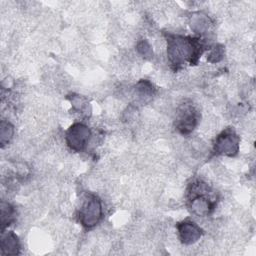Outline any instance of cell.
<instances>
[{
  "instance_id": "cell-8",
  "label": "cell",
  "mask_w": 256,
  "mask_h": 256,
  "mask_svg": "<svg viewBox=\"0 0 256 256\" xmlns=\"http://www.w3.org/2000/svg\"><path fill=\"white\" fill-rule=\"evenodd\" d=\"M1 252L3 255H17L20 252V243L18 237L12 231L2 232Z\"/></svg>"
},
{
  "instance_id": "cell-14",
  "label": "cell",
  "mask_w": 256,
  "mask_h": 256,
  "mask_svg": "<svg viewBox=\"0 0 256 256\" xmlns=\"http://www.w3.org/2000/svg\"><path fill=\"white\" fill-rule=\"evenodd\" d=\"M137 50L138 52L145 58H151L153 55V51L152 48L150 46V44L146 41V40H142L138 43L137 45Z\"/></svg>"
},
{
  "instance_id": "cell-10",
  "label": "cell",
  "mask_w": 256,
  "mask_h": 256,
  "mask_svg": "<svg viewBox=\"0 0 256 256\" xmlns=\"http://www.w3.org/2000/svg\"><path fill=\"white\" fill-rule=\"evenodd\" d=\"M14 135V127L11 123L7 121H1L0 124V143L1 146L4 147L6 144L10 142Z\"/></svg>"
},
{
  "instance_id": "cell-3",
  "label": "cell",
  "mask_w": 256,
  "mask_h": 256,
  "mask_svg": "<svg viewBox=\"0 0 256 256\" xmlns=\"http://www.w3.org/2000/svg\"><path fill=\"white\" fill-rule=\"evenodd\" d=\"M102 215L103 209L101 200L95 195H90L80 208L79 221L85 228H92L100 222Z\"/></svg>"
},
{
  "instance_id": "cell-12",
  "label": "cell",
  "mask_w": 256,
  "mask_h": 256,
  "mask_svg": "<svg viewBox=\"0 0 256 256\" xmlns=\"http://www.w3.org/2000/svg\"><path fill=\"white\" fill-rule=\"evenodd\" d=\"M136 91L138 92L139 97L147 98V97H150L153 95L154 87L149 81L141 80L140 82H138V84L136 86Z\"/></svg>"
},
{
  "instance_id": "cell-5",
  "label": "cell",
  "mask_w": 256,
  "mask_h": 256,
  "mask_svg": "<svg viewBox=\"0 0 256 256\" xmlns=\"http://www.w3.org/2000/svg\"><path fill=\"white\" fill-rule=\"evenodd\" d=\"M239 146V136L232 129H226L217 136L214 143V152L217 155L232 157L238 153Z\"/></svg>"
},
{
  "instance_id": "cell-6",
  "label": "cell",
  "mask_w": 256,
  "mask_h": 256,
  "mask_svg": "<svg viewBox=\"0 0 256 256\" xmlns=\"http://www.w3.org/2000/svg\"><path fill=\"white\" fill-rule=\"evenodd\" d=\"M198 121L197 111L192 104H183L176 117V127L182 134L190 133L196 126Z\"/></svg>"
},
{
  "instance_id": "cell-13",
  "label": "cell",
  "mask_w": 256,
  "mask_h": 256,
  "mask_svg": "<svg viewBox=\"0 0 256 256\" xmlns=\"http://www.w3.org/2000/svg\"><path fill=\"white\" fill-rule=\"evenodd\" d=\"M224 56V48L221 45H217L215 47H213L208 56H207V60L211 63H216L219 62Z\"/></svg>"
},
{
  "instance_id": "cell-7",
  "label": "cell",
  "mask_w": 256,
  "mask_h": 256,
  "mask_svg": "<svg viewBox=\"0 0 256 256\" xmlns=\"http://www.w3.org/2000/svg\"><path fill=\"white\" fill-rule=\"evenodd\" d=\"M177 230L181 242L187 245L197 242L203 234V231L200 228V226H198L195 222H192L190 220L178 223Z\"/></svg>"
},
{
  "instance_id": "cell-11",
  "label": "cell",
  "mask_w": 256,
  "mask_h": 256,
  "mask_svg": "<svg viewBox=\"0 0 256 256\" xmlns=\"http://www.w3.org/2000/svg\"><path fill=\"white\" fill-rule=\"evenodd\" d=\"M1 226L2 230L5 229L6 226H8L14 217V208L4 201L1 202Z\"/></svg>"
},
{
  "instance_id": "cell-4",
  "label": "cell",
  "mask_w": 256,
  "mask_h": 256,
  "mask_svg": "<svg viewBox=\"0 0 256 256\" xmlns=\"http://www.w3.org/2000/svg\"><path fill=\"white\" fill-rule=\"evenodd\" d=\"M91 137V131L83 123H74L66 131L67 145L74 151H82L87 146Z\"/></svg>"
},
{
  "instance_id": "cell-2",
  "label": "cell",
  "mask_w": 256,
  "mask_h": 256,
  "mask_svg": "<svg viewBox=\"0 0 256 256\" xmlns=\"http://www.w3.org/2000/svg\"><path fill=\"white\" fill-rule=\"evenodd\" d=\"M189 207L196 216H208L215 206V200L210 196V190L204 183H196L191 189Z\"/></svg>"
},
{
  "instance_id": "cell-1",
  "label": "cell",
  "mask_w": 256,
  "mask_h": 256,
  "mask_svg": "<svg viewBox=\"0 0 256 256\" xmlns=\"http://www.w3.org/2000/svg\"><path fill=\"white\" fill-rule=\"evenodd\" d=\"M202 49L203 46L199 39L180 35L167 36V55L171 64L175 67H179L186 62L190 64L197 62Z\"/></svg>"
},
{
  "instance_id": "cell-9",
  "label": "cell",
  "mask_w": 256,
  "mask_h": 256,
  "mask_svg": "<svg viewBox=\"0 0 256 256\" xmlns=\"http://www.w3.org/2000/svg\"><path fill=\"white\" fill-rule=\"evenodd\" d=\"M210 25H211L210 18L202 12H196L190 18L191 29L196 33L206 32L209 29Z\"/></svg>"
},
{
  "instance_id": "cell-15",
  "label": "cell",
  "mask_w": 256,
  "mask_h": 256,
  "mask_svg": "<svg viewBox=\"0 0 256 256\" xmlns=\"http://www.w3.org/2000/svg\"><path fill=\"white\" fill-rule=\"evenodd\" d=\"M70 101H71L72 106H73L76 110H78V111H84L85 108L87 107V104H88V103L86 102V100H85L83 97L79 96V95H74V96L70 99Z\"/></svg>"
}]
</instances>
